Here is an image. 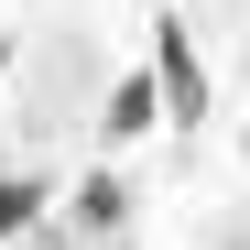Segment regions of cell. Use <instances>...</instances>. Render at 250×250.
<instances>
[{"mask_svg": "<svg viewBox=\"0 0 250 250\" xmlns=\"http://www.w3.org/2000/svg\"><path fill=\"white\" fill-rule=\"evenodd\" d=\"M152 87H163V120H174V131H196L207 109H218V87H207V55H196V33L163 11L152 22Z\"/></svg>", "mask_w": 250, "mask_h": 250, "instance_id": "6da1fadb", "label": "cell"}, {"mask_svg": "<svg viewBox=\"0 0 250 250\" xmlns=\"http://www.w3.org/2000/svg\"><path fill=\"white\" fill-rule=\"evenodd\" d=\"M152 131H163V87H152V65H120L109 98H98V142L131 152V142H152Z\"/></svg>", "mask_w": 250, "mask_h": 250, "instance_id": "7a4b0ae2", "label": "cell"}, {"mask_svg": "<svg viewBox=\"0 0 250 250\" xmlns=\"http://www.w3.org/2000/svg\"><path fill=\"white\" fill-rule=\"evenodd\" d=\"M142 207H131V174H120V163H98L87 185L65 196V218H44V229H76V239H109V229H131Z\"/></svg>", "mask_w": 250, "mask_h": 250, "instance_id": "3957f363", "label": "cell"}, {"mask_svg": "<svg viewBox=\"0 0 250 250\" xmlns=\"http://www.w3.org/2000/svg\"><path fill=\"white\" fill-rule=\"evenodd\" d=\"M44 218H55V185L44 174H0V250H22Z\"/></svg>", "mask_w": 250, "mask_h": 250, "instance_id": "277c9868", "label": "cell"}, {"mask_svg": "<svg viewBox=\"0 0 250 250\" xmlns=\"http://www.w3.org/2000/svg\"><path fill=\"white\" fill-rule=\"evenodd\" d=\"M239 152H250V142H239Z\"/></svg>", "mask_w": 250, "mask_h": 250, "instance_id": "5b68a950", "label": "cell"}]
</instances>
